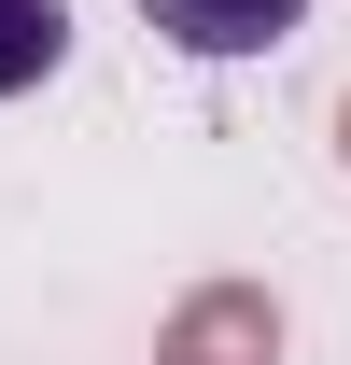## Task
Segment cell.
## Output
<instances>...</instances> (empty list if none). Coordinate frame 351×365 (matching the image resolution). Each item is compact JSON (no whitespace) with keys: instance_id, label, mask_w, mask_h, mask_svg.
I'll use <instances>...</instances> for the list:
<instances>
[{"instance_id":"obj_3","label":"cell","mask_w":351,"mask_h":365,"mask_svg":"<svg viewBox=\"0 0 351 365\" xmlns=\"http://www.w3.org/2000/svg\"><path fill=\"white\" fill-rule=\"evenodd\" d=\"M71 71V0H0V98Z\"/></svg>"},{"instance_id":"obj_4","label":"cell","mask_w":351,"mask_h":365,"mask_svg":"<svg viewBox=\"0 0 351 365\" xmlns=\"http://www.w3.org/2000/svg\"><path fill=\"white\" fill-rule=\"evenodd\" d=\"M337 169H351V85H337Z\"/></svg>"},{"instance_id":"obj_1","label":"cell","mask_w":351,"mask_h":365,"mask_svg":"<svg viewBox=\"0 0 351 365\" xmlns=\"http://www.w3.org/2000/svg\"><path fill=\"white\" fill-rule=\"evenodd\" d=\"M281 295L267 281H197L169 323H155V365H281Z\"/></svg>"},{"instance_id":"obj_2","label":"cell","mask_w":351,"mask_h":365,"mask_svg":"<svg viewBox=\"0 0 351 365\" xmlns=\"http://www.w3.org/2000/svg\"><path fill=\"white\" fill-rule=\"evenodd\" d=\"M309 0H141V29L169 56H281Z\"/></svg>"}]
</instances>
